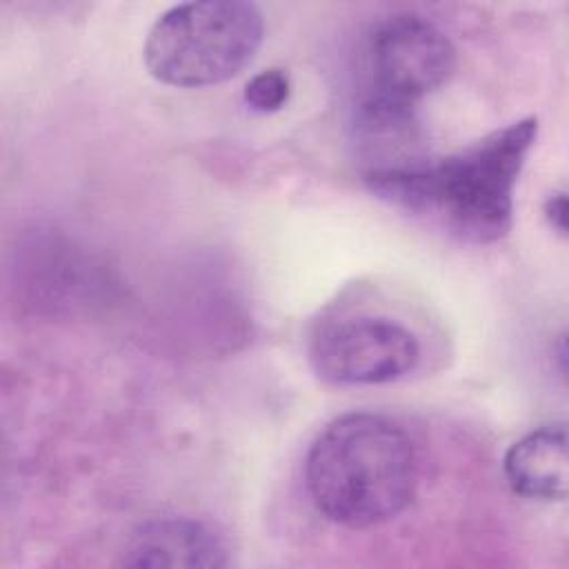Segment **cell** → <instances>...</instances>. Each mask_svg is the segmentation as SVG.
I'll return each instance as SVG.
<instances>
[{"label":"cell","mask_w":569,"mask_h":569,"mask_svg":"<svg viewBox=\"0 0 569 569\" xmlns=\"http://www.w3.org/2000/svg\"><path fill=\"white\" fill-rule=\"evenodd\" d=\"M536 136L538 118L529 116L436 164L365 176V182L378 198L429 213L467 242H496L511 229L513 187Z\"/></svg>","instance_id":"1"},{"label":"cell","mask_w":569,"mask_h":569,"mask_svg":"<svg viewBox=\"0 0 569 569\" xmlns=\"http://www.w3.org/2000/svg\"><path fill=\"white\" fill-rule=\"evenodd\" d=\"M307 489L329 520L365 529L396 518L413 498L418 456L407 431L380 413H345L313 440Z\"/></svg>","instance_id":"2"},{"label":"cell","mask_w":569,"mask_h":569,"mask_svg":"<svg viewBox=\"0 0 569 569\" xmlns=\"http://www.w3.org/2000/svg\"><path fill=\"white\" fill-rule=\"evenodd\" d=\"M264 33L251 2L202 0L164 11L144 42L149 73L171 87H209L238 76Z\"/></svg>","instance_id":"3"},{"label":"cell","mask_w":569,"mask_h":569,"mask_svg":"<svg viewBox=\"0 0 569 569\" xmlns=\"http://www.w3.org/2000/svg\"><path fill=\"white\" fill-rule=\"evenodd\" d=\"M451 40L418 13H398L380 22L365 47V93L400 104H416L453 73Z\"/></svg>","instance_id":"4"},{"label":"cell","mask_w":569,"mask_h":569,"mask_svg":"<svg viewBox=\"0 0 569 569\" xmlns=\"http://www.w3.org/2000/svg\"><path fill=\"white\" fill-rule=\"evenodd\" d=\"M313 369L336 385H385L420 362L418 338L398 320L353 316L325 325L311 340Z\"/></svg>","instance_id":"5"},{"label":"cell","mask_w":569,"mask_h":569,"mask_svg":"<svg viewBox=\"0 0 569 569\" xmlns=\"http://www.w3.org/2000/svg\"><path fill=\"white\" fill-rule=\"evenodd\" d=\"M353 142L365 176L411 171L429 162L411 104L362 96L353 113Z\"/></svg>","instance_id":"6"},{"label":"cell","mask_w":569,"mask_h":569,"mask_svg":"<svg viewBox=\"0 0 569 569\" xmlns=\"http://www.w3.org/2000/svg\"><path fill=\"white\" fill-rule=\"evenodd\" d=\"M227 549L216 531L189 518L140 525L124 545V567H224Z\"/></svg>","instance_id":"7"},{"label":"cell","mask_w":569,"mask_h":569,"mask_svg":"<svg viewBox=\"0 0 569 569\" xmlns=\"http://www.w3.org/2000/svg\"><path fill=\"white\" fill-rule=\"evenodd\" d=\"M505 478L509 487L531 500H565L567 496V431L562 422L542 425L505 453Z\"/></svg>","instance_id":"8"},{"label":"cell","mask_w":569,"mask_h":569,"mask_svg":"<svg viewBox=\"0 0 569 569\" xmlns=\"http://www.w3.org/2000/svg\"><path fill=\"white\" fill-rule=\"evenodd\" d=\"M291 93L289 76L282 69H264L256 73L244 87V100L260 113L278 111L287 104Z\"/></svg>","instance_id":"9"},{"label":"cell","mask_w":569,"mask_h":569,"mask_svg":"<svg viewBox=\"0 0 569 569\" xmlns=\"http://www.w3.org/2000/svg\"><path fill=\"white\" fill-rule=\"evenodd\" d=\"M545 213L549 218V222L560 231L565 233L567 231V198L565 193H553L547 204H545Z\"/></svg>","instance_id":"10"}]
</instances>
